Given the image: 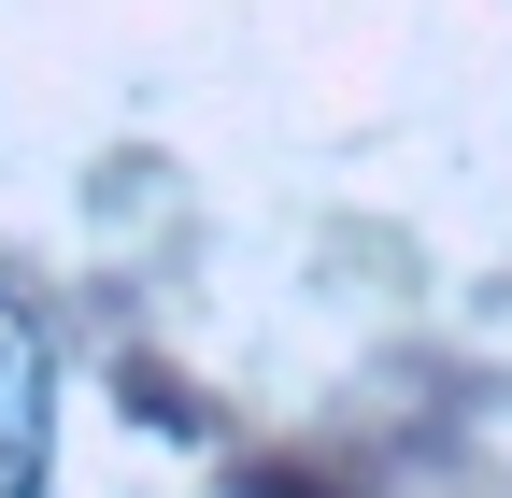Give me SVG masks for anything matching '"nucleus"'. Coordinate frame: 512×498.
Masks as SVG:
<instances>
[{
	"label": "nucleus",
	"instance_id": "1",
	"mask_svg": "<svg viewBox=\"0 0 512 498\" xmlns=\"http://www.w3.org/2000/svg\"><path fill=\"white\" fill-rule=\"evenodd\" d=\"M57 484V342L43 314L0 299V498H43Z\"/></svg>",
	"mask_w": 512,
	"mask_h": 498
}]
</instances>
